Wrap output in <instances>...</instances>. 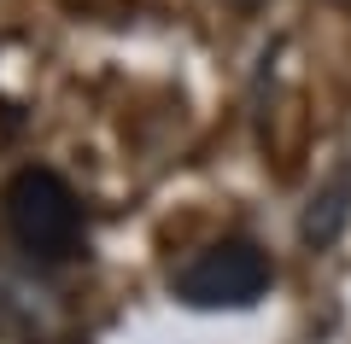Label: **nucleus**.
Instances as JSON below:
<instances>
[{
	"label": "nucleus",
	"instance_id": "f257e3e1",
	"mask_svg": "<svg viewBox=\"0 0 351 344\" xmlns=\"http://www.w3.org/2000/svg\"><path fill=\"white\" fill-rule=\"evenodd\" d=\"M0 210H6L12 246L24 251L29 263H64L88 234L71 181L53 175V170H18L12 181H6V193H0Z\"/></svg>",
	"mask_w": 351,
	"mask_h": 344
},
{
	"label": "nucleus",
	"instance_id": "f03ea898",
	"mask_svg": "<svg viewBox=\"0 0 351 344\" xmlns=\"http://www.w3.org/2000/svg\"><path fill=\"white\" fill-rule=\"evenodd\" d=\"M276 280L269 251L252 239H211L170 274V292L188 309H252Z\"/></svg>",
	"mask_w": 351,
	"mask_h": 344
},
{
	"label": "nucleus",
	"instance_id": "7ed1b4c3",
	"mask_svg": "<svg viewBox=\"0 0 351 344\" xmlns=\"http://www.w3.org/2000/svg\"><path fill=\"white\" fill-rule=\"evenodd\" d=\"M351 228V163H339L311 198H304V216H299V239L304 251H328L339 246Z\"/></svg>",
	"mask_w": 351,
	"mask_h": 344
},
{
	"label": "nucleus",
	"instance_id": "20e7f679",
	"mask_svg": "<svg viewBox=\"0 0 351 344\" xmlns=\"http://www.w3.org/2000/svg\"><path fill=\"white\" fill-rule=\"evenodd\" d=\"M223 6H234V12H258L263 0H223Z\"/></svg>",
	"mask_w": 351,
	"mask_h": 344
}]
</instances>
